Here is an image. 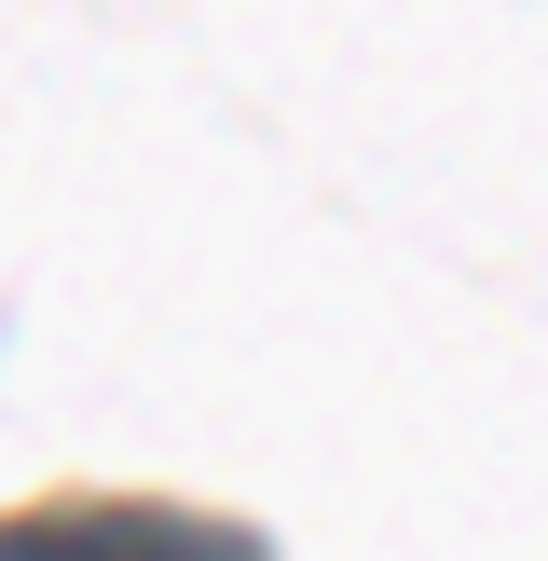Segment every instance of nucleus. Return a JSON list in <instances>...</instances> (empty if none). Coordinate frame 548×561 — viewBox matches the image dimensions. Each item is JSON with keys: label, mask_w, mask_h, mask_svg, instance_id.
Returning a JSON list of instances; mask_svg holds the SVG:
<instances>
[{"label": "nucleus", "mask_w": 548, "mask_h": 561, "mask_svg": "<svg viewBox=\"0 0 548 561\" xmlns=\"http://www.w3.org/2000/svg\"><path fill=\"white\" fill-rule=\"evenodd\" d=\"M0 561H261V548L164 507H69V520H0Z\"/></svg>", "instance_id": "nucleus-1"}]
</instances>
